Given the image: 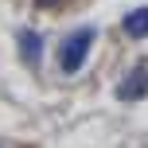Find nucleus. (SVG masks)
Segmentation results:
<instances>
[{
  "label": "nucleus",
  "instance_id": "nucleus-3",
  "mask_svg": "<svg viewBox=\"0 0 148 148\" xmlns=\"http://www.w3.org/2000/svg\"><path fill=\"white\" fill-rule=\"evenodd\" d=\"M125 31H129V39H144L148 35V8H133L125 16Z\"/></svg>",
  "mask_w": 148,
  "mask_h": 148
},
{
  "label": "nucleus",
  "instance_id": "nucleus-1",
  "mask_svg": "<svg viewBox=\"0 0 148 148\" xmlns=\"http://www.w3.org/2000/svg\"><path fill=\"white\" fill-rule=\"evenodd\" d=\"M90 43H94V31H90V27L74 31L66 43H62V55H59V62H62V70H66V74L82 70V62H86V55H90Z\"/></svg>",
  "mask_w": 148,
  "mask_h": 148
},
{
  "label": "nucleus",
  "instance_id": "nucleus-2",
  "mask_svg": "<svg viewBox=\"0 0 148 148\" xmlns=\"http://www.w3.org/2000/svg\"><path fill=\"white\" fill-rule=\"evenodd\" d=\"M144 94H148V66H136V70L117 86V97H121V101H140Z\"/></svg>",
  "mask_w": 148,
  "mask_h": 148
},
{
  "label": "nucleus",
  "instance_id": "nucleus-4",
  "mask_svg": "<svg viewBox=\"0 0 148 148\" xmlns=\"http://www.w3.org/2000/svg\"><path fill=\"white\" fill-rule=\"evenodd\" d=\"M20 55H23V62H39V55H43V39H39L35 31H20Z\"/></svg>",
  "mask_w": 148,
  "mask_h": 148
}]
</instances>
